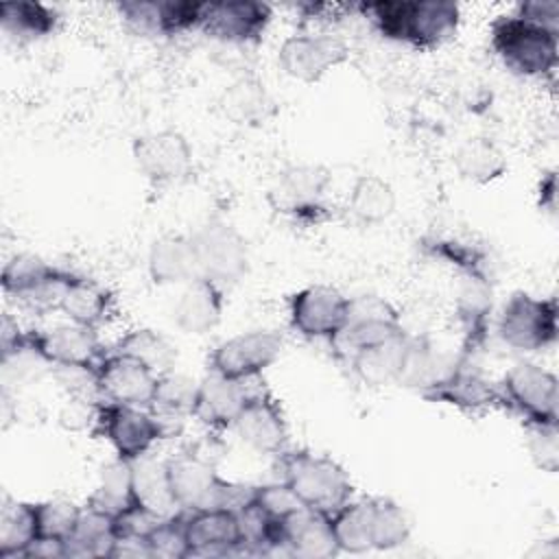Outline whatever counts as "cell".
Masks as SVG:
<instances>
[{"mask_svg": "<svg viewBox=\"0 0 559 559\" xmlns=\"http://www.w3.org/2000/svg\"><path fill=\"white\" fill-rule=\"evenodd\" d=\"M35 539V507L31 502L4 504L0 513V559H22Z\"/></svg>", "mask_w": 559, "mask_h": 559, "instance_id": "40", "label": "cell"}, {"mask_svg": "<svg viewBox=\"0 0 559 559\" xmlns=\"http://www.w3.org/2000/svg\"><path fill=\"white\" fill-rule=\"evenodd\" d=\"M59 312H63L72 323L98 330L114 317L116 297L96 280L76 273L61 301Z\"/></svg>", "mask_w": 559, "mask_h": 559, "instance_id": "28", "label": "cell"}, {"mask_svg": "<svg viewBox=\"0 0 559 559\" xmlns=\"http://www.w3.org/2000/svg\"><path fill=\"white\" fill-rule=\"evenodd\" d=\"M90 507H96L114 518H122L129 511L138 509L135 491H133V465L131 461L118 459L107 463L100 474L96 489L87 498Z\"/></svg>", "mask_w": 559, "mask_h": 559, "instance_id": "33", "label": "cell"}, {"mask_svg": "<svg viewBox=\"0 0 559 559\" xmlns=\"http://www.w3.org/2000/svg\"><path fill=\"white\" fill-rule=\"evenodd\" d=\"M231 430L260 454H280L288 439V424L282 404L269 389H255L247 395Z\"/></svg>", "mask_w": 559, "mask_h": 559, "instance_id": "19", "label": "cell"}, {"mask_svg": "<svg viewBox=\"0 0 559 559\" xmlns=\"http://www.w3.org/2000/svg\"><path fill=\"white\" fill-rule=\"evenodd\" d=\"M330 515L297 507L286 518L284 555L299 559H325L338 555Z\"/></svg>", "mask_w": 559, "mask_h": 559, "instance_id": "25", "label": "cell"}, {"mask_svg": "<svg viewBox=\"0 0 559 559\" xmlns=\"http://www.w3.org/2000/svg\"><path fill=\"white\" fill-rule=\"evenodd\" d=\"M349 310V297L338 288L314 284L290 295L288 299V321L290 328L304 338L328 341L341 332Z\"/></svg>", "mask_w": 559, "mask_h": 559, "instance_id": "15", "label": "cell"}, {"mask_svg": "<svg viewBox=\"0 0 559 559\" xmlns=\"http://www.w3.org/2000/svg\"><path fill=\"white\" fill-rule=\"evenodd\" d=\"M157 376L140 360L107 349L96 367V384L100 400L151 408L157 389Z\"/></svg>", "mask_w": 559, "mask_h": 559, "instance_id": "21", "label": "cell"}, {"mask_svg": "<svg viewBox=\"0 0 559 559\" xmlns=\"http://www.w3.org/2000/svg\"><path fill=\"white\" fill-rule=\"evenodd\" d=\"M419 249L424 255L452 266L459 277L493 282L489 253L480 245L452 236H424L419 240Z\"/></svg>", "mask_w": 559, "mask_h": 559, "instance_id": "27", "label": "cell"}, {"mask_svg": "<svg viewBox=\"0 0 559 559\" xmlns=\"http://www.w3.org/2000/svg\"><path fill=\"white\" fill-rule=\"evenodd\" d=\"M94 432L105 437L118 459L138 461L146 456L155 443L170 437L166 424L151 411L129 404L100 400L94 419Z\"/></svg>", "mask_w": 559, "mask_h": 559, "instance_id": "8", "label": "cell"}, {"mask_svg": "<svg viewBox=\"0 0 559 559\" xmlns=\"http://www.w3.org/2000/svg\"><path fill=\"white\" fill-rule=\"evenodd\" d=\"M199 395V380L183 373H168L157 380L151 411L166 424L168 432H177L186 417H192Z\"/></svg>", "mask_w": 559, "mask_h": 559, "instance_id": "34", "label": "cell"}, {"mask_svg": "<svg viewBox=\"0 0 559 559\" xmlns=\"http://www.w3.org/2000/svg\"><path fill=\"white\" fill-rule=\"evenodd\" d=\"M349 59V46L332 33H299L282 41L277 66L299 83H317Z\"/></svg>", "mask_w": 559, "mask_h": 559, "instance_id": "14", "label": "cell"}, {"mask_svg": "<svg viewBox=\"0 0 559 559\" xmlns=\"http://www.w3.org/2000/svg\"><path fill=\"white\" fill-rule=\"evenodd\" d=\"M168 483L179 511L240 509L253 493V485L231 483L218 476L216 467L199 454L183 452L166 461Z\"/></svg>", "mask_w": 559, "mask_h": 559, "instance_id": "4", "label": "cell"}, {"mask_svg": "<svg viewBox=\"0 0 559 559\" xmlns=\"http://www.w3.org/2000/svg\"><path fill=\"white\" fill-rule=\"evenodd\" d=\"M411 522L406 511L391 498L373 496L371 550H393L408 542Z\"/></svg>", "mask_w": 559, "mask_h": 559, "instance_id": "41", "label": "cell"}, {"mask_svg": "<svg viewBox=\"0 0 559 559\" xmlns=\"http://www.w3.org/2000/svg\"><path fill=\"white\" fill-rule=\"evenodd\" d=\"M559 424L552 426H524L528 432V452L535 465L544 472H557L559 467Z\"/></svg>", "mask_w": 559, "mask_h": 559, "instance_id": "44", "label": "cell"}, {"mask_svg": "<svg viewBox=\"0 0 559 559\" xmlns=\"http://www.w3.org/2000/svg\"><path fill=\"white\" fill-rule=\"evenodd\" d=\"M489 44L500 63L522 79L552 76L559 61V31L513 13L491 22Z\"/></svg>", "mask_w": 559, "mask_h": 559, "instance_id": "3", "label": "cell"}, {"mask_svg": "<svg viewBox=\"0 0 559 559\" xmlns=\"http://www.w3.org/2000/svg\"><path fill=\"white\" fill-rule=\"evenodd\" d=\"M223 114L236 124H260L271 114V98L258 79L242 76L221 98Z\"/></svg>", "mask_w": 559, "mask_h": 559, "instance_id": "39", "label": "cell"}, {"mask_svg": "<svg viewBox=\"0 0 559 559\" xmlns=\"http://www.w3.org/2000/svg\"><path fill=\"white\" fill-rule=\"evenodd\" d=\"M284 336L277 330H251L236 334L218 343L210 354V371L238 380L251 382L260 378L282 354Z\"/></svg>", "mask_w": 559, "mask_h": 559, "instance_id": "12", "label": "cell"}, {"mask_svg": "<svg viewBox=\"0 0 559 559\" xmlns=\"http://www.w3.org/2000/svg\"><path fill=\"white\" fill-rule=\"evenodd\" d=\"M57 24H59V13L44 2L13 0V2L0 4V26L7 35L15 39H22V41L41 39L55 33Z\"/></svg>", "mask_w": 559, "mask_h": 559, "instance_id": "36", "label": "cell"}, {"mask_svg": "<svg viewBox=\"0 0 559 559\" xmlns=\"http://www.w3.org/2000/svg\"><path fill=\"white\" fill-rule=\"evenodd\" d=\"M347 210L356 221L365 225L382 223L395 210V192L391 183L384 181L382 177L360 175L349 190Z\"/></svg>", "mask_w": 559, "mask_h": 559, "instance_id": "38", "label": "cell"}, {"mask_svg": "<svg viewBox=\"0 0 559 559\" xmlns=\"http://www.w3.org/2000/svg\"><path fill=\"white\" fill-rule=\"evenodd\" d=\"M539 207L548 214H555L557 210V173L548 170L539 179Z\"/></svg>", "mask_w": 559, "mask_h": 559, "instance_id": "46", "label": "cell"}, {"mask_svg": "<svg viewBox=\"0 0 559 559\" xmlns=\"http://www.w3.org/2000/svg\"><path fill=\"white\" fill-rule=\"evenodd\" d=\"M454 168L461 175V179L476 183V186H487L496 179H500L507 173V157L500 151V146L485 138H467L463 140L454 155H452Z\"/></svg>", "mask_w": 559, "mask_h": 559, "instance_id": "31", "label": "cell"}, {"mask_svg": "<svg viewBox=\"0 0 559 559\" xmlns=\"http://www.w3.org/2000/svg\"><path fill=\"white\" fill-rule=\"evenodd\" d=\"M148 277L159 286L188 284L197 273V258L190 236L183 234H164L159 236L151 249L146 260Z\"/></svg>", "mask_w": 559, "mask_h": 559, "instance_id": "26", "label": "cell"}, {"mask_svg": "<svg viewBox=\"0 0 559 559\" xmlns=\"http://www.w3.org/2000/svg\"><path fill=\"white\" fill-rule=\"evenodd\" d=\"M111 352L116 354H124L131 356L135 360H140L142 365H146L157 378L168 376L175 371V362H177V349L173 347V343L159 334L157 330L151 328H135L131 332H127L124 336H120L111 347Z\"/></svg>", "mask_w": 559, "mask_h": 559, "instance_id": "35", "label": "cell"}, {"mask_svg": "<svg viewBox=\"0 0 559 559\" xmlns=\"http://www.w3.org/2000/svg\"><path fill=\"white\" fill-rule=\"evenodd\" d=\"M223 308V286L205 277H194L183 284V290L173 306V321L186 334H205L221 323Z\"/></svg>", "mask_w": 559, "mask_h": 559, "instance_id": "24", "label": "cell"}, {"mask_svg": "<svg viewBox=\"0 0 559 559\" xmlns=\"http://www.w3.org/2000/svg\"><path fill=\"white\" fill-rule=\"evenodd\" d=\"M203 4L192 0H122L116 9L138 35L173 37L199 28Z\"/></svg>", "mask_w": 559, "mask_h": 559, "instance_id": "20", "label": "cell"}, {"mask_svg": "<svg viewBox=\"0 0 559 559\" xmlns=\"http://www.w3.org/2000/svg\"><path fill=\"white\" fill-rule=\"evenodd\" d=\"M330 173L323 166L299 164L275 175L266 190L269 205L301 225H319L330 216L325 192Z\"/></svg>", "mask_w": 559, "mask_h": 559, "instance_id": "9", "label": "cell"}, {"mask_svg": "<svg viewBox=\"0 0 559 559\" xmlns=\"http://www.w3.org/2000/svg\"><path fill=\"white\" fill-rule=\"evenodd\" d=\"M188 557L242 552V531L236 509L216 507L186 511Z\"/></svg>", "mask_w": 559, "mask_h": 559, "instance_id": "22", "label": "cell"}, {"mask_svg": "<svg viewBox=\"0 0 559 559\" xmlns=\"http://www.w3.org/2000/svg\"><path fill=\"white\" fill-rule=\"evenodd\" d=\"M406 345H408V332H404L382 345L362 349V352L354 354L347 362H349L354 376L362 384H369V386L397 384L402 365H404Z\"/></svg>", "mask_w": 559, "mask_h": 559, "instance_id": "30", "label": "cell"}, {"mask_svg": "<svg viewBox=\"0 0 559 559\" xmlns=\"http://www.w3.org/2000/svg\"><path fill=\"white\" fill-rule=\"evenodd\" d=\"M116 539H118L116 518L96 507L85 504L81 507V515L74 526V533L66 542V557H81V559L111 557Z\"/></svg>", "mask_w": 559, "mask_h": 559, "instance_id": "29", "label": "cell"}, {"mask_svg": "<svg viewBox=\"0 0 559 559\" xmlns=\"http://www.w3.org/2000/svg\"><path fill=\"white\" fill-rule=\"evenodd\" d=\"M273 17L266 2L255 0H225L205 2L199 31L210 39L223 44H255L262 39Z\"/></svg>", "mask_w": 559, "mask_h": 559, "instance_id": "18", "label": "cell"}, {"mask_svg": "<svg viewBox=\"0 0 559 559\" xmlns=\"http://www.w3.org/2000/svg\"><path fill=\"white\" fill-rule=\"evenodd\" d=\"M424 400L435 404L454 406L463 413H485L491 408H502V395L498 384H493L472 358L459 356L448 373L421 393Z\"/></svg>", "mask_w": 559, "mask_h": 559, "instance_id": "17", "label": "cell"}, {"mask_svg": "<svg viewBox=\"0 0 559 559\" xmlns=\"http://www.w3.org/2000/svg\"><path fill=\"white\" fill-rule=\"evenodd\" d=\"M249 393V382L229 380L210 371L203 380H199V395L192 417L212 432L231 430Z\"/></svg>", "mask_w": 559, "mask_h": 559, "instance_id": "23", "label": "cell"}, {"mask_svg": "<svg viewBox=\"0 0 559 559\" xmlns=\"http://www.w3.org/2000/svg\"><path fill=\"white\" fill-rule=\"evenodd\" d=\"M500 341L524 354L544 352L557 343L559 306L557 297H535L531 293H513L498 314Z\"/></svg>", "mask_w": 559, "mask_h": 559, "instance_id": "5", "label": "cell"}, {"mask_svg": "<svg viewBox=\"0 0 559 559\" xmlns=\"http://www.w3.org/2000/svg\"><path fill=\"white\" fill-rule=\"evenodd\" d=\"M148 555L164 559H183L188 557L186 539V511H177L168 518H159L151 531L144 535Z\"/></svg>", "mask_w": 559, "mask_h": 559, "instance_id": "43", "label": "cell"}, {"mask_svg": "<svg viewBox=\"0 0 559 559\" xmlns=\"http://www.w3.org/2000/svg\"><path fill=\"white\" fill-rule=\"evenodd\" d=\"M275 469L280 483L295 496V500L317 513L332 515L347 500H352L354 485L345 467L332 456L310 450H282Z\"/></svg>", "mask_w": 559, "mask_h": 559, "instance_id": "2", "label": "cell"}, {"mask_svg": "<svg viewBox=\"0 0 559 559\" xmlns=\"http://www.w3.org/2000/svg\"><path fill=\"white\" fill-rule=\"evenodd\" d=\"M502 406L522 417L524 426L559 424V382L557 376L537 362L513 365L498 384Z\"/></svg>", "mask_w": 559, "mask_h": 559, "instance_id": "7", "label": "cell"}, {"mask_svg": "<svg viewBox=\"0 0 559 559\" xmlns=\"http://www.w3.org/2000/svg\"><path fill=\"white\" fill-rule=\"evenodd\" d=\"M197 277L212 280L218 286H231L245 277L249 269V249L242 234L225 221H207L190 234Z\"/></svg>", "mask_w": 559, "mask_h": 559, "instance_id": "10", "label": "cell"}, {"mask_svg": "<svg viewBox=\"0 0 559 559\" xmlns=\"http://www.w3.org/2000/svg\"><path fill=\"white\" fill-rule=\"evenodd\" d=\"M515 13L522 17H528L546 28L559 31V4L555 0H531V2H520L515 7Z\"/></svg>", "mask_w": 559, "mask_h": 559, "instance_id": "45", "label": "cell"}, {"mask_svg": "<svg viewBox=\"0 0 559 559\" xmlns=\"http://www.w3.org/2000/svg\"><path fill=\"white\" fill-rule=\"evenodd\" d=\"M131 153L138 170L153 186L177 183L192 173V146L177 129H159L138 135L131 144Z\"/></svg>", "mask_w": 559, "mask_h": 559, "instance_id": "16", "label": "cell"}, {"mask_svg": "<svg viewBox=\"0 0 559 559\" xmlns=\"http://www.w3.org/2000/svg\"><path fill=\"white\" fill-rule=\"evenodd\" d=\"M404 332L402 319L391 301L378 295H360L349 297L345 325L330 345L341 358L349 360L354 354L382 345Z\"/></svg>", "mask_w": 559, "mask_h": 559, "instance_id": "11", "label": "cell"}, {"mask_svg": "<svg viewBox=\"0 0 559 559\" xmlns=\"http://www.w3.org/2000/svg\"><path fill=\"white\" fill-rule=\"evenodd\" d=\"M33 507H35L37 539H55L66 544L74 533V526L81 515V507L68 500L35 502Z\"/></svg>", "mask_w": 559, "mask_h": 559, "instance_id": "42", "label": "cell"}, {"mask_svg": "<svg viewBox=\"0 0 559 559\" xmlns=\"http://www.w3.org/2000/svg\"><path fill=\"white\" fill-rule=\"evenodd\" d=\"M76 277L74 271L55 266L37 255L17 253L2 266V290L22 308L33 312H55Z\"/></svg>", "mask_w": 559, "mask_h": 559, "instance_id": "6", "label": "cell"}, {"mask_svg": "<svg viewBox=\"0 0 559 559\" xmlns=\"http://www.w3.org/2000/svg\"><path fill=\"white\" fill-rule=\"evenodd\" d=\"M133 465V491L140 509L148 511L155 518H168L177 513V504L168 483L166 461H155L148 454L131 461Z\"/></svg>", "mask_w": 559, "mask_h": 559, "instance_id": "32", "label": "cell"}, {"mask_svg": "<svg viewBox=\"0 0 559 559\" xmlns=\"http://www.w3.org/2000/svg\"><path fill=\"white\" fill-rule=\"evenodd\" d=\"M26 341L28 352H33L46 365L79 367L92 371H96L109 349L100 343L96 330L72 321L50 330H26Z\"/></svg>", "mask_w": 559, "mask_h": 559, "instance_id": "13", "label": "cell"}, {"mask_svg": "<svg viewBox=\"0 0 559 559\" xmlns=\"http://www.w3.org/2000/svg\"><path fill=\"white\" fill-rule=\"evenodd\" d=\"M356 9L380 37L415 50L443 46L461 22L459 4L448 0H378L358 2Z\"/></svg>", "mask_w": 559, "mask_h": 559, "instance_id": "1", "label": "cell"}, {"mask_svg": "<svg viewBox=\"0 0 559 559\" xmlns=\"http://www.w3.org/2000/svg\"><path fill=\"white\" fill-rule=\"evenodd\" d=\"M371 509L373 496L347 500L338 511L330 515L334 539L341 552L358 555L371 550Z\"/></svg>", "mask_w": 559, "mask_h": 559, "instance_id": "37", "label": "cell"}]
</instances>
